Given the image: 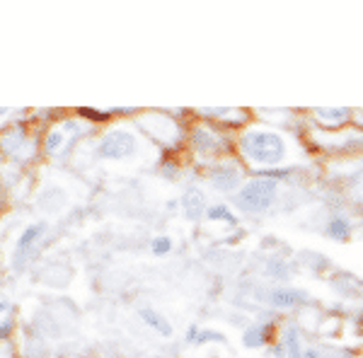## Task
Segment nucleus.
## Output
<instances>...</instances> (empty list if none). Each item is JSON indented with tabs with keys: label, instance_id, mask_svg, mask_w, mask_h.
<instances>
[{
	"label": "nucleus",
	"instance_id": "7",
	"mask_svg": "<svg viewBox=\"0 0 363 358\" xmlns=\"http://www.w3.org/2000/svg\"><path fill=\"white\" fill-rule=\"evenodd\" d=\"M308 301H310L308 291L286 289V286L267 291V296H264V303L274 310H296V308H301V305H306Z\"/></svg>",
	"mask_w": 363,
	"mask_h": 358
},
{
	"label": "nucleus",
	"instance_id": "3",
	"mask_svg": "<svg viewBox=\"0 0 363 358\" xmlns=\"http://www.w3.org/2000/svg\"><path fill=\"white\" fill-rule=\"evenodd\" d=\"M140 152V138L128 128L119 126L107 131L97 143V157L99 160H109V162H124L131 160Z\"/></svg>",
	"mask_w": 363,
	"mask_h": 358
},
{
	"label": "nucleus",
	"instance_id": "15",
	"mask_svg": "<svg viewBox=\"0 0 363 358\" xmlns=\"http://www.w3.org/2000/svg\"><path fill=\"white\" fill-rule=\"evenodd\" d=\"M66 191L61 189V186H49L42 196H39V208L46 211V213H56V211H61L66 206Z\"/></svg>",
	"mask_w": 363,
	"mask_h": 358
},
{
	"label": "nucleus",
	"instance_id": "21",
	"mask_svg": "<svg viewBox=\"0 0 363 358\" xmlns=\"http://www.w3.org/2000/svg\"><path fill=\"white\" fill-rule=\"evenodd\" d=\"M66 143V136H63V131H58V128H54V131H49V136H46L44 140V150L49 152V155H54V152H58V148Z\"/></svg>",
	"mask_w": 363,
	"mask_h": 358
},
{
	"label": "nucleus",
	"instance_id": "22",
	"mask_svg": "<svg viewBox=\"0 0 363 358\" xmlns=\"http://www.w3.org/2000/svg\"><path fill=\"white\" fill-rule=\"evenodd\" d=\"M150 252H153L155 257H165L172 252V240L167 237V235H157V237L150 242Z\"/></svg>",
	"mask_w": 363,
	"mask_h": 358
},
{
	"label": "nucleus",
	"instance_id": "29",
	"mask_svg": "<svg viewBox=\"0 0 363 358\" xmlns=\"http://www.w3.org/2000/svg\"><path fill=\"white\" fill-rule=\"evenodd\" d=\"M5 114H8V109H5V107H0V116H5Z\"/></svg>",
	"mask_w": 363,
	"mask_h": 358
},
{
	"label": "nucleus",
	"instance_id": "10",
	"mask_svg": "<svg viewBox=\"0 0 363 358\" xmlns=\"http://www.w3.org/2000/svg\"><path fill=\"white\" fill-rule=\"evenodd\" d=\"M313 116L315 121L327 128H342L347 126L351 119H354V109H347V107H322V109H313Z\"/></svg>",
	"mask_w": 363,
	"mask_h": 358
},
{
	"label": "nucleus",
	"instance_id": "16",
	"mask_svg": "<svg viewBox=\"0 0 363 358\" xmlns=\"http://www.w3.org/2000/svg\"><path fill=\"white\" fill-rule=\"evenodd\" d=\"M186 342L203 346V344H225L228 339H225V334L218 330H199V327L191 325L189 332H186Z\"/></svg>",
	"mask_w": 363,
	"mask_h": 358
},
{
	"label": "nucleus",
	"instance_id": "23",
	"mask_svg": "<svg viewBox=\"0 0 363 358\" xmlns=\"http://www.w3.org/2000/svg\"><path fill=\"white\" fill-rule=\"evenodd\" d=\"M267 276L269 279H289L291 272L286 269V262H281V259H272L269 262V267H267Z\"/></svg>",
	"mask_w": 363,
	"mask_h": 358
},
{
	"label": "nucleus",
	"instance_id": "11",
	"mask_svg": "<svg viewBox=\"0 0 363 358\" xmlns=\"http://www.w3.org/2000/svg\"><path fill=\"white\" fill-rule=\"evenodd\" d=\"M138 317H140V322L148 327V330H153L155 334H160V337L169 339L174 334V330H172V325H169L167 317L162 315V313H157V310H153V308L138 310Z\"/></svg>",
	"mask_w": 363,
	"mask_h": 358
},
{
	"label": "nucleus",
	"instance_id": "24",
	"mask_svg": "<svg viewBox=\"0 0 363 358\" xmlns=\"http://www.w3.org/2000/svg\"><path fill=\"white\" fill-rule=\"evenodd\" d=\"M318 358H354L347 349H337V346H322L318 349Z\"/></svg>",
	"mask_w": 363,
	"mask_h": 358
},
{
	"label": "nucleus",
	"instance_id": "26",
	"mask_svg": "<svg viewBox=\"0 0 363 358\" xmlns=\"http://www.w3.org/2000/svg\"><path fill=\"white\" fill-rule=\"evenodd\" d=\"M10 332H13V320H5L0 322V339H8Z\"/></svg>",
	"mask_w": 363,
	"mask_h": 358
},
{
	"label": "nucleus",
	"instance_id": "19",
	"mask_svg": "<svg viewBox=\"0 0 363 358\" xmlns=\"http://www.w3.org/2000/svg\"><path fill=\"white\" fill-rule=\"evenodd\" d=\"M201 116H218V121H228V124H245L247 121V111L242 109H201Z\"/></svg>",
	"mask_w": 363,
	"mask_h": 358
},
{
	"label": "nucleus",
	"instance_id": "9",
	"mask_svg": "<svg viewBox=\"0 0 363 358\" xmlns=\"http://www.w3.org/2000/svg\"><path fill=\"white\" fill-rule=\"evenodd\" d=\"M182 203V213L186 216V220H199L201 216H206V194L199 186H186L184 194L179 198Z\"/></svg>",
	"mask_w": 363,
	"mask_h": 358
},
{
	"label": "nucleus",
	"instance_id": "5",
	"mask_svg": "<svg viewBox=\"0 0 363 358\" xmlns=\"http://www.w3.org/2000/svg\"><path fill=\"white\" fill-rule=\"evenodd\" d=\"M189 140H191V148H194L196 155L206 157V160H223V155L228 150V136L220 131H216V128L208 124H199L191 128Z\"/></svg>",
	"mask_w": 363,
	"mask_h": 358
},
{
	"label": "nucleus",
	"instance_id": "2",
	"mask_svg": "<svg viewBox=\"0 0 363 358\" xmlns=\"http://www.w3.org/2000/svg\"><path fill=\"white\" fill-rule=\"evenodd\" d=\"M281 184L274 177H267L264 172H259L257 177L247 179L242 184L235 196H233V206L245 216H262L269 213L274 208V203L279 201Z\"/></svg>",
	"mask_w": 363,
	"mask_h": 358
},
{
	"label": "nucleus",
	"instance_id": "13",
	"mask_svg": "<svg viewBox=\"0 0 363 358\" xmlns=\"http://www.w3.org/2000/svg\"><path fill=\"white\" fill-rule=\"evenodd\" d=\"M281 346H284V351H286V358H306L301 332H298L296 325H289L284 330V334H281Z\"/></svg>",
	"mask_w": 363,
	"mask_h": 358
},
{
	"label": "nucleus",
	"instance_id": "27",
	"mask_svg": "<svg viewBox=\"0 0 363 358\" xmlns=\"http://www.w3.org/2000/svg\"><path fill=\"white\" fill-rule=\"evenodd\" d=\"M354 121H356L359 126H363V109H356V111H354Z\"/></svg>",
	"mask_w": 363,
	"mask_h": 358
},
{
	"label": "nucleus",
	"instance_id": "17",
	"mask_svg": "<svg viewBox=\"0 0 363 358\" xmlns=\"http://www.w3.org/2000/svg\"><path fill=\"white\" fill-rule=\"evenodd\" d=\"M208 223H223V225H238V216L233 213L230 206H225V203H213V206H208L206 216H203Z\"/></svg>",
	"mask_w": 363,
	"mask_h": 358
},
{
	"label": "nucleus",
	"instance_id": "28",
	"mask_svg": "<svg viewBox=\"0 0 363 358\" xmlns=\"http://www.w3.org/2000/svg\"><path fill=\"white\" fill-rule=\"evenodd\" d=\"M8 308H10L8 303H5V301H0V313H5V310H8Z\"/></svg>",
	"mask_w": 363,
	"mask_h": 358
},
{
	"label": "nucleus",
	"instance_id": "8",
	"mask_svg": "<svg viewBox=\"0 0 363 358\" xmlns=\"http://www.w3.org/2000/svg\"><path fill=\"white\" fill-rule=\"evenodd\" d=\"M46 233V223H32V225H27L25 230H22L20 240H17L15 245V257H13V264L17 269H22V264L29 257V252L34 250V245L42 240V235Z\"/></svg>",
	"mask_w": 363,
	"mask_h": 358
},
{
	"label": "nucleus",
	"instance_id": "20",
	"mask_svg": "<svg viewBox=\"0 0 363 358\" xmlns=\"http://www.w3.org/2000/svg\"><path fill=\"white\" fill-rule=\"evenodd\" d=\"M25 143V131H22L20 126L10 128V131L3 133V138H0V148H3L8 155H13V152L20 148V145Z\"/></svg>",
	"mask_w": 363,
	"mask_h": 358
},
{
	"label": "nucleus",
	"instance_id": "25",
	"mask_svg": "<svg viewBox=\"0 0 363 358\" xmlns=\"http://www.w3.org/2000/svg\"><path fill=\"white\" fill-rule=\"evenodd\" d=\"M80 116H90L92 121H107L109 114H102V111H95V109H80L78 111Z\"/></svg>",
	"mask_w": 363,
	"mask_h": 358
},
{
	"label": "nucleus",
	"instance_id": "14",
	"mask_svg": "<svg viewBox=\"0 0 363 358\" xmlns=\"http://www.w3.org/2000/svg\"><path fill=\"white\" fill-rule=\"evenodd\" d=\"M351 230H354V225H351V220L347 218V216H342V213H335L330 220H327V225H325V235L330 240H337V242H344V240H349Z\"/></svg>",
	"mask_w": 363,
	"mask_h": 358
},
{
	"label": "nucleus",
	"instance_id": "6",
	"mask_svg": "<svg viewBox=\"0 0 363 358\" xmlns=\"http://www.w3.org/2000/svg\"><path fill=\"white\" fill-rule=\"evenodd\" d=\"M313 138L320 148L332 150V152H356L363 150V133L344 131V133H325V131H313Z\"/></svg>",
	"mask_w": 363,
	"mask_h": 358
},
{
	"label": "nucleus",
	"instance_id": "4",
	"mask_svg": "<svg viewBox=\"0 0 363 358\" xmlns=\"http://www.w3.org/2000/svg\"><path fill=\"white\" fill-rule=\"evenodd\" d=\"M208 186L216 194H235L242 189L245 184V169L242 162L235 160V157H223V160H216L208 169Z\"/></svg>",
	"mask_w": 363,
	"mask_h": 358
},
{
	"label": "nucleus",
	"instance_id": "1",
	"mask_svg": "<svg viewBox=\"0 0 363 358\" xmlns=\"http://www.w3.org/2000/svg\"><path fill=\"white\" fill-rule=\"evenodd\" d=\"M238 148L242 160L252 167L262 169V172L286 165L298 155V143L289 133L262 124H252L245 128L238 136Z\"/></svg>",
	"mask_w": 363,
	"mask_h": 358
},
{
	"label": "nucleus",
	"instance_id": "18",
	"mask_svg": "<svg viewBox=\"0 0 363 358\" xmlns=\"http://www.w3.org/2000/svg\"><path fill=\"white\" fill-rule=\"evenodd\" d=\"M347 191H349L351 201L363 206V162L356 165L354 172L347 174Z\"/></svg>",
	"mask_w": 363,
	"mask_h": 358
},
{
	"label": "nucleus",
	"instance_id": "12",
	"mask_svg": "<svg viewBox=\"0 0 363 358\" xmlns=\"http://www.w3.org/2000/svg\"><path fill=\"white\" fill-rule=\"evenodd\" d=\"M274 327L269 322H257V325H250L247 330L242 332V346L245 349H262V346L269 344V337H272Z\"/></svg>",
	"mask_w": 363,
	"mask_h": 358
}]
</instances>
